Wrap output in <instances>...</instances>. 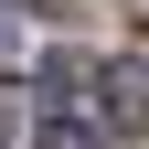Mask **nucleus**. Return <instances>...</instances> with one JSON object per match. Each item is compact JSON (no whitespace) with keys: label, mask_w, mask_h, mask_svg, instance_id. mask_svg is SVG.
Segmentation results:
<instances>
[{"label":"nucleus","mask_w":149,"mask_h":149,"mask_svg":"<svg viewBox=\"0 0 149 149\" xmlns=\"http://www.w3.org/2000/svg\"><path fill=\"white\" fill-rule=\"evenodd\" d=\"M107 128H149V53L107 64Z\"/></svg>","instance_id":"obj_1"},{"label":"nucleus","mask_w":149,"mask_h":149,"mask_svg":"<svg viewBox=\"0 0 149 149\" xmlns=\"http://www.w3.org/2000/svg\"><path fill=\"white\" fill-rule=\"evenodd\" d=\"M32 149H107V139H96L85 117H64V107H53V117H43V139H32Z\"/></svg>","instance_id":"obj_2"},{"label":"nucleus","mask_w":149,"mask_h":149,"mask_svg":"<svg viewBox=\"0 0 149 149\" xmlns=\"http://www.w3.org/2000/svg\"><path fill=\"white\" fill-rule=\"evenodd\" d=\"M74 85H85V64H74V53H53V64H43V107H64Z\"/></svg>","instance_id":"obj_3"},{"label":"nucleus","mask_w":149,"mask_h":149,"mask_svg":"<svg viewBox=\"0 0 149 149\" xmlns=\"http://www.w3.org/2000/svg\"><path fill=\"white\" fill-rule=\"evenodd\" d=\"M0 64H11V0H0Z\"/></svg>","instance_id":"obj_4"}]
</instances>
